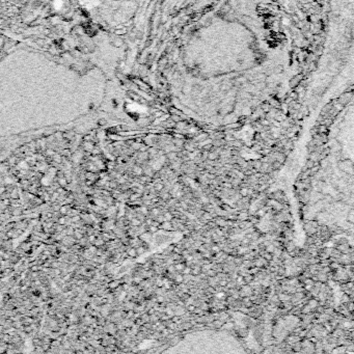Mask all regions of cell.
I'll return each instance as SVG.
<instances>
[{
    "instance_id": "6da1fadb",
    "label": "cell",
    "mask_w": 354,
    "mask_h": 354,
    "mask_svg": "<svg viewBox=\"0 0 354 354\" xmlns=\"http://www.w3.org/2000/svg\"><path fill=\"white\" fill-rule=\"evenodd\" d=\"M304 230H305L308 236L316 235L317 233H318V227H314V225H312L311 223H308V222H305V224H304Z\"/></svg>"
},
{
    "instance_id": "7a4b0ae2",
    "label": "cell",
    "mask_w": 354,
    "mask_h": 354,
    "mask_svg": "<svg viewBox=\"0 0 354 354\" xmlns=\"http://www.w3.org/2000/svg\"><path fill=\"white\" fill-rule=\"evenodd\" d=\"M292 348L294 352H301V351H302V342L299 341V342H296L294 344H292Z\"/></svg>"
},
{
    "instance_id": "3957f363",
    "label": "cell",
    "mask_w": 354,
    "mask_h": 354,
    "mask_svg": "<svg viewBox=\"0 0 354 354\" xmlns=\"http://www.w3.org/2000/svg\"><path fill=\"white\" fill-rule=\"evenodd\" d=\"M342 254H343V253L340 249H337V248H332V251H331V254H330V256L337 260L341 256H342Z\"/></svg>"
},
{
    "instance_id": "277c9868",
    "label": "cell",
    "mask_w": 354,
    "mask_h": 354,
    "mask_svg": "<svg viewBox=\"0 0 354 354\" xmlns=\"http://www.w3.org/2000/svg\"><path fill=\"white\" fill-rule=\"evenodd\" d=\"M262 164H263V161H262L261 159L260 160H254V161L253 162V168L256 169V170H259L261 169V167H262Z\"/></svg>"
},
{
    "instance_id": "5b68a950",
    "label": "cell",
    "mask_w": 354,
    "mask_h": 354,
    "mask_svg": "<svg viewBox=\"0 0 354 354\" xmlns=\"http://www.w3.org/2000/svg\"><path fill=\"white\" fill-rule=\"evenodd\" d=\"M261 256H263V258H264L265 260H267V261H268V262H270V261H271V260H273V253H268V251H264V253H262Z\"/></svg>"
},
{
    "instance_id": "8992f818",
    "label": "cell",
    "mask_w": 354,
    "mask_h": 354,
    "mask_svg": "<svg viewBox=\"0 0 354 354\" xmlns=\"http://www.w3.org/2000/svg\"><path fill=\"white\" fill-rule=\"evenodd\" d=\"M282 165H284V164L280 163V162H278V161H274V162H272V163H271L272 169H273V170H279L282 167Z\"/></svg>"
},
{
    "instance_id": "52a82bcc",
    "label": "cell",
    "mask_w": 354,
    "mask_h": 354,
    "mask_svg": "<svg viewBox=\"0 0 354 354\" xmlns=\"http://www.w3.org/2000/svg\"><path fill=\"white\" fill-rule=\"evenodd\" d=\"M240 195L242 196V197H244V196H248V188L246 187V186L240 189Z\"/></svg>"
},
{
    "instance_id": "ba28073f",
    "label": "cell",
    "mask_w": 354,
    "mask_h": 354,
    "mask_svg": "<svg viewBox=\"0 0 354 354\" xmlns=\"http://www.w3.org/2000/svg\"><path fill=\"white\" fill-rule=\"evenodd\" d=\"M216 157H217V156H216V155H215V154H211V156H210V159L214 160L215 158H216Z\"/></svg>"
}]
</instances>
